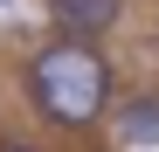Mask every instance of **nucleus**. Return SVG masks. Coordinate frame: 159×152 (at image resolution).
Segmentation results:
<instances>
[{
    "instance_id": "2",
    "label": "nucleus",
    "mask_w": 159,
    "mask_h": 152,
    "mask_svg": "<svg viewBox=\"0 0 159 152\" xmlns=\"http://www.w3.org/2000/svg\"><path fill=\"white\" fill-rule=\"evenodd\" d=\"M118 14H125V0H48V21H56L62 35H111L118 28Z\"/></svg>"
},
{
    "instance_id": "3",
    "label": "nucleus",
    "mask_w": 159,
    "mask_h": 152,
    "mask_svg": "<svg viewBox=\"0 0 159 152\" xmlns=\"http://www.w3.org/2000/svg\"><path fill=\"white\" fill-rule=\"evenodd\" d=\"M118 138H125V145H159V97H125Z\"/></svg>"
},
{
    "instance_id": "1",
    "label": "nucleus",
    "mask_w": 159,
    "mask_h": 152,
    "mask_svg": "<svg viewBox=\"0 0 159 152\" xmlns=\"http://www.w3.org/2000/svg\"><path fill=\"white\" fill-rule=\"evenodd\" d=\"M28 104L56 132H90L111 104V62L90 48V35H62L28 62Z\"/></svg>"
},
{
    "instance_id": "4",
    "label": "nucleus",
    "mask_w": 159,
    "mask_h": 152,
    "mask_svg": "<svg viewBox=\"0 0 159 152\" xmlns=\"http://www.w3.org/2000/svg\"><path fill=\"white\" fill-rule=\"evenodd\" d=\"M0 152H28V145H0Z\"/></svg>"
}]
</instances>
